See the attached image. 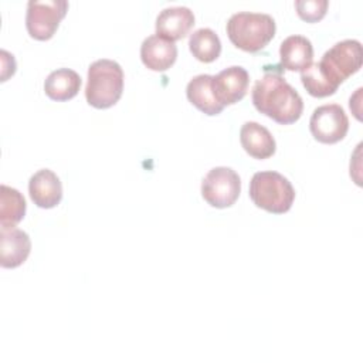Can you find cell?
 I'll use <instances>...</instances> for the list:
<instances>
[{"label":"cell","instance_id":"1","mask_svg":"<svg viewBox=\"0 0 363 363\" xmlns=\"http://www.w3.org/2000/svg\"><path fill=\"white\" fill-rule=\"evenodd\" d=\"M251 99L258 112L281 125L296 122L303 111L301 95L285 81L281 71L265 69L252 86Z\"/></svg>","mask_w":363,"mask_h":363},{"label":"cell","instance_id":"2","mask_svg":"<svg viewBox=\"0 0 363 363\" xmlns=\"http://www.w3.org/2000/svg\"><path fill=\"white\" fill-rule=\"evenodd\" d=\"M227 35L240 50L258 52L265 48L275 35V21L262 13H235L227 21Z\"/></svg>","mask_w":363,"mask_h":363},{"label":"cell","instance_id":"3","mask_svg":"<svg viewBox=\"0 0 363 363\" xmlns=\"http://www.w3.org/2000/svg\"><path fill=\"white\" fill-rule=\"evenodd\" d=\"M123 69L113 60H96L88 68L86 102L96 109L113 106L122 96Z\"/></svg>","mask_w":363,"mask_h":363},{"label":"cell","instance_id":"4","mask_svg":"<svg viewBox=\"0 0 363 363\" xmlns=\"http://www.w3.org/2000/svg\"><path fill=\"white\" fill-rule=\"evenodd\" d=\"M250 199L252 203L272 214H284L291 210L295 190L291 182L278 172H258L250 182Z\"/></svg>","mask_w":363,"mask_h":363},{"label":"cell","instance_id":"5","mask_svg":"<svg viewBox=\"0 0 363 363\" xmlns=\"http://www.w3.org/2000/svg\"><path fill=\"white\" fill-rule=\"evenodd\" d=\"M362 44L357 40H343L329 48L318 62L325 77L336 86L356 74L362 67Z\"/></svg>","mask_w":363,"mask_h":363},{"label":"cell","instance_id":"6","mask_svg":"<svg viewBox=\"0 0 363 363\" xmlns=\"http://www.w3.org/2000/svg\"><path fill=\"white\" fill-rule=\"evenodd\" d=\"M68 11V3L64 0H30L26 13V27L34 40H50L61 20Z\"/></svg>","mask_w":363,"mask_h":363},{"label":"cell","instance_id":"7","mask_svg":"<svg viewBox=\"0 0 363 363\" xmlns=\"http://www.w3.org/2000/svg\"><path fill=\"white\" fill-rule=\"evenodd\" d=\"M241 191V180L231 167H214L201 182L203 199L216 208L231 207Z\"/></svg>","mask_w":363,"mask_h":363},{"label":"cell","instance_id":"8","mask_svg":"<svg viewBox=\"0 0 363 363\" xmlns=\"http://www.w3.org/2000/svg\"><path fill=\"white\" fill-rule=\"evenodd\" d=\"M312 136L325 145L340 142L349 130V119L343 108L337 104L318 106L309 121Z\"/></svg>","mask_w":363,"mask_h":363},{"label":"cell","instance_id":"9","mask_svg":"<svg viewBox=\"0 0 363 363\" xmlns=\"http://www.w3.org/2000/svg\"><path fill=\"white\" fill-rule=\"evenodd\" d=\"M211 84L217 101L223 106H227L237 104L245 96L248 91L250 75L245 68L233 65L214 75Z\"/></svg>","mask_w":363,"mask_h":363},{"label":"cell","instance_id":"10","mask_svg":"<svg viewBox=\"0 0 363 363\" xmlns=\"http://www.w3.org/2000/svg\"><path fill=\"white\" fill-rule=\"evenodd\" d=\"M28 193L37 207L52 208L62 199V184L52 170L41 169L30 177Z\"/></svg>","mask_w":363,"mask_h":363},{"label":"cell","instance_id":"11","mask_svg":"<svg viewBox=\"0 0 363 363\" xmlns=\"http://www.w3.org/2000/svg\"><path fill=\"white\" fill-rule=\"evenodd\" d=\"M177 58V47L173 41L157 34L149 35L140 45V60L152 71L163 72L169 69Z\"/></svg>","mask_w":363,"mask_h":363},{"label":"cell","instance_id":"12","mask_svg":"<svg viewBox=\"0 0 363 363\" xmlns=\"http://www.w3.org/2000/svg\"><path fill=\"white\" fill-rule=\"evenodd\" d=\"M31 241L26 231L20 228H1L0 231V265L3 268H17L30 255Z\"/></svg>","mask_w":363,"mask_h":363},{"label":"cell","instance_id":"13","mask_svg":"<svg viewBox=\"0 0 363 363\" xmlns=\"http://www.w3.org/2000/svg\"><path fill=\"white\" fill-rule=\"evenodd\" d=\"M194 26V14L187 7H169L160 11L156 18V34L177 41L184 38Z\"/></svg>","mask_w":363,"mask_h":363},{"label":"cell","instance_id":"14","mask_svg":"<svg viewBox=\"0 0 363 363\" xmlns=\"http://www.w3.org/2000/svg\"><path fill=\"white\" fill-rule=\"evenodd\" d=\"M240 142L242 149L254 159H268L275 153L277 143L271 132L257 123L245 122L240 130Z\"/></svg>","mask_w":363,"mask_h":363},{"label":"cell","instance_id":"15","mask_svg":"<svg viewBox=\"0 0 363 363\" xmlns=\"http://www.w3.org/2000/svg\"><path fill=\"white\" fill-rule=\"evenodd\" d=\"M279 58L284 69L302 72L312 64V43L303 35H289L281 43Z\"/></svg>","mask_w":363,"mask_h":363},{"label":"cell","instance_id":"16","mask_svg":"<svg viewBox=\"0 0 363 363\" xmlns=\"http://www.w3.org/2000/svg\"><path fill=\"white\" fill-rule=\"evenodd\" d=\"M213 75L200 74L189 81L186 86V95L190 104H193L199 111L208 116L218 115L224 106L217 101L213 91Z\"/></svg>","mask_w":363,"mask_h":363},{"label":"cell","instance_id":"17","mask_svg":"<svg viewBox=\"0 0 363 363\" xmlns=\"http://www.w3.org/2000/svg\"><path fill=\"white\" fill-rule=\"evenodd\" d=\"M81 88V77L69 68L52 71L44 82L45 95L57 102L72 99Z\"/></svg>","mask_w":363,"mask_h":363},{"label":"cell","instance_id":"18","mask_svg":"<svg viewBox=\"0 0 363 363\" xmlns=\"http://www.w3.org/2000/svg\"><path fill=\"white\" fill-rule=\"evenodd\" d=\"M26 200L23 194L6 184L0 187V225L1 228L16 227L26 216Z\"/></svg>","mask_w":363,"mask_h":363},{"label":"cell","instance_id":"19","mask_svg":"<svg viewBox=\"0 0 363 363\" xmlns=\"http://www.w3.org/2000/svg\"><path fill=\"white\" fill-rule=\"evenodd\" d=\"M189 48L196 60L208 64L220 57L221 41L211 28H199L190 34Z\"/></svg>","mask_w":363,"mask_h":363},{"label":"cell","instance_id":"20","mask_svg":"<svg viewBox=\"0 0 363 363\" xmlns=\"http://www.w3.org/2000/svg\"><path fill=\"white\" fill-rule=\"evenodd\" d=\"M301 81L308 94L315 98H325L337 91V88L320 71L318 62L311 64L305 71L301 72Z\"/></svg>","mask_w":363,"mask_h":363},{"label":"cell","instance_id":"21","mask_svg":"<svg viewBox=\"0 0 363 363\" xmlns=\"http://www.w3.org/2000/svg\"><path fill=\"white\" fill-rule=\"evenodd\" d=\"M329 3L326 0H298L295 9L298 16L306 23H316L326 14Z\"/></svg>","mask_w":363,"mask_h":363}]
</instances>
